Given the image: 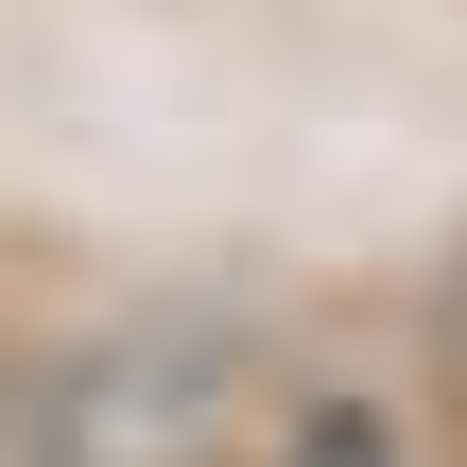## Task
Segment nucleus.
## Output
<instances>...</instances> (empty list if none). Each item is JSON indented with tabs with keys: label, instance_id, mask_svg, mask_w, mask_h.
I'll use <instances>...</instances> for the list:
<instances>
[{
	"label": "nucleus",
	"instance_id": "nucleus-1",
	"mask_svg": "<svg viewBox=\"0 0 467 467\" xmlns=\"http://www.w3.org/2000/svg\"><path fill=\"white\" fill-rule=\"evenodd\" d=\"M225 399H243L225 329H121L35 399V467H191L225 433Z\"/></svg>",
	"mask_w": 467,
	"mask_h": 467
},
{
	"label": "nucleus",
	"instance_id": "nucleus-2",
	"mask_svg": "<svg viewBox=\"0 0 467 467\" xmlns=\"http://www.w3.org/2000/svg\"><path fill=\"white\" fill-rule=\"evenodd\" d=\"M277 467H399V451H381V416H312V433H295Z\"/></svg>",
	"mask_w": 467,
	"mask_h": 467
}]
</instances>
